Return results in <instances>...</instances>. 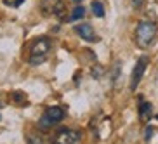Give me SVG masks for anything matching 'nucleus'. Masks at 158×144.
I'll use <instances>...</instances> for the list:
<instances>
[{"label":"nucleus","mask_w":158,"mask_h":144,"mask_svg":"<svg viewBox=\"0 0 158 144\" xmlns=\"http://www.w3.org/2000/svg\"><path fill=\"white\" fill-rule=\"evenodd\" d=\"M84 16H85V9L82 5H77L73 9V12H71V16H70V21H78V19H82Z\"/></svg>","instance_id":"obj_10"},{"label":"nucleus","mask_w":158,"mask_h":144,"mask_svg":"<svg viewBox=\"0 0 158 144\" xmlns=\"http://www.w3.org/2000/svg\"><path fill=\"white\" fill-rule=\"evenodd\" d=\"M158 35V26L153 21H141L135 28L134 33V40L137 43V47L141 49H149V47L155 43Z\"/></svg>","instance_id":"obj_1"},{"label":"nucleus","mask_w":158,"mask_h":144,"mask_svg":"<svg viewBox=\"0 0 158 144\" xmlns=\"http://www.w3.org/2000/svg\"><path fill=\"white\" fill-rule=\"evenodd\" d=\"M23 99H24V96L19 92V90H18V92H14V101H16V102H21Z\"/></svg>","instance_id":"obj_14"},{"label":"nucleus","mask_w":158,"mask_h":144,"mask_svg":"<svg viewBox=\"0 0 158 144\" xmlns=\"http://www.w3.org/2000/svg\"><path fill=\"white\" fill-rule=\"evenodd\" d=\"M153 132H155V129H153L151 125H149V127H146V130H144V139H146V141H149L151 137H153Z\"/></svg>","instance_id":"obj_13"},{"label":"nucleus","mask_w":158,"mask_h":144,"mask_svg":"<svg viewBox=\"0 0 158 144\" xmlns=\"http://www.w3.org/2000/svg\"><path fill=\"white\" fill-rule=\"evenodd\" d=\"M92 14L96 18H104V5L99 0H94L92 2Z\"/></svg>","instance_id":"obj_9"},{"label":"nucleus","mask_w":158,"mask_h":144,"mask_svg":"<svg viewBox=\"0 0 158 144\" xmlns=\"http://www.w3.org/2000/svg\"><path fill=\"white\" fill-rule=\"evenodd\" d=\"M23 2L24 0H4V4L7 5V7H19Z\"/></svg>","instance_id":"obj_11"},{"label":"nucleus","mask_w":158,"mask_h":144,"mask_svg":"<svg viewBox=\"0 0 158 144\" xmlns=\"http://www.w3.org/2000/svg\"><path fill=\"white\" fill-rule=\"evenodd\" d=\"M80 142V132L73 129H61L54 139H52V144H78Z\"/></svg>","instance_id":"obj_6"},{"label":"nucleus","mask_w":158,"mask_h":144,"mask_svg":"<svg viewBox=\"0 0 158 144\" xmlns=\"http://www.w3.org/2000/svg\"><path fill=\"white\" fill-rule=\"evenodd\" d=\"M75 33H77L80 38H84L85 42H98V40H99L98 33L94 31L92 24H89V23L77 24V26H75Z\"/></svg>","instance_id":"obj_7"},{"label":"nucleus","mask_w":158,"mask_h":144,"mask_svg":"<svg viewBox=\"0 0 158 144\" xmlns=\"http://www.w3.org/2000/svg\"><path fill=\"white\" fill-rule=\"evenodd\" d=\"M75 2H82V0H75Z\"/></svg>","instance_id":"obj_16"},{"label":"nucleus","mask_w":158,"mask_h":144,"mask_svg":"<svg viewBox=\"0 0 158 144\" xmlns=\"http://www.w3.org/2000/svg\"><path fill=\"white\" fill-rule=\"evenodd\" d=\"M132 2H134L135 5H141V4H143V2H144V0H132Z\"/></svg>","instance_id":"obj_15"},{"label":"nucleus","mask_w":158,"mask_h":144,"mask_svg":"<svg viewBox=\"0 0 158 144\" xmlns=\"http://www.w3.org/2000/svg\"><path fill=\"white\" fill-rule=\"evenodd\" d=\"M40 7L45 16H57V18H63L66 10L63 0H42Z\"/></svg>","instance_id":"obj_5"},{"label":"nucleus","mask_w":158,"mask_h":144,"mask_svg":"<svg viewBox=\"0 0 158 144\" xmlns=\"http://www.w3.org/2000/svg\"><path fill=\"white\" fill-rule=\"evenodd\" d=\"M148 63H149L148 56H141L139 59H137V63H135L134 70H132V75H130V84H129V88L132 90V92H134L135 88H137V85L141 84V78H143L144 71H146Z\"/></svg>","instance_id":"obj_4"},{"label":"nucleus","mask_w":158,"mask_h":144,"mask_svg":"<svg viewBox=\"0 0 158 144\" xmlns=\"http://www.w3.org/2000/svg\"><path fill=\"white\" fill-rule=\"evenodd\" d=\"M156 120H158V115H156Z\"/></svg>","instance_id":"obj_17"},{"label":"nucleus","mask_w":158,"mask_h":144,"mask_svg":"<svg viewBox=\"0 0 158 144\" xmlns=\"http://www.w3.org/2000/svg\"><path fill=\"white\" fill-rule=\"evenodd\" d=\"M64 118V109L61 106H49L45 108V111L44 115L40 116V120H38V129H51V127L57 125L61 120Z\"/></svg>","instance_id":"obj_3"},{"label":"nucleus","mask_w":158,"mask_h":144,"mask_svg":"<svg viewBox=\"0 0 158 144\" xmlns=\"http://www.w3.org/2000/svg\"><path fill=\"white\" fill-rule=\"evenodd\" d=\"M151 115H153V104L151 102H144L141 99V104H139V118L141 121H149L151 120Z\"/></svg>","instance_id":"obj_8"},{"label":"nucleus","mask_w":158,"mask_h":144,"mask_svg":"<svg viewBox=\"0 0 158 144\" xmlns=\"http://www.w3.org/2000/svg\"><path fill=\"white\" fill-rule=\"evenodd\" d=\"M28 144H44V142H42V139H40L38 135L30 134V135H28Z\"/></svg>","instance_id":"obj_12"},{"label":"nucleus","mask_w":158,"mask_h":144,"mask_svg":"<svg viewBox=\"0 0 158 144\" xmlns=\"http://www.w3.org/2000/svg\"><path fill=\"white\" fill-rule=\"evenodd\" d=\"M51 52V40L47 37H40L33 42L31 49H30V64L31 66H38L42 64L44 61L49 57Z\"/></svg>","instance_id":"obj_2"}]
</instances>
